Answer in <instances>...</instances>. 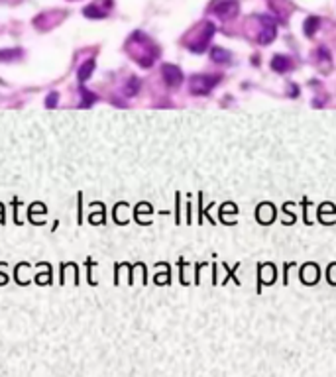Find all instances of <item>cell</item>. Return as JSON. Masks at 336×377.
<instances>
[{
    "mask_svg": "<svg viewBox=\"0 0 336 377\" xmlns=\"http://www.w3.org/2000/svg\"><path fill=\"white\" fill-rule=\"evenodd\" d=\"M220 75H193L189 81V90L197 97H204L220 83Z\"/></svg>",
    "mask_w": 336,
    "mask_h": 377,
    "instance_id": "2",
    "label": "cell"
},
{
    "mask_svg": "<svg viewBox=\"0 0 336 377\" xmlns=\"http://www.w3.org/2000/svg\"><path fill=\"white\" fill-rule=\"evenodd\" d=\"M271 69L277 73H287L293 69V59L287 55H273L271 59Z\"/></svg>",
    "mask_w": 336,
    "mask_h": 377,
    "instance_id": "8",
    "label": "cell"
},
{
    "mask_svg": "<svg viewBox=\"0 0 336 377\" xmlns=\"http://www.w3.org/2000/svg\"><path fill=\"white\" fill-rule=\"evenodd\" d=\"M214 24L213 22H204L201 26V30L197 33V37L189 42V49L193 53H202L207 47H209V42H211V37L214 35Z\"/></svg>",
    "mask_w": 336,
    "mask_h": 377,
    "instance_id": "3",
    "label": "cell"
},
{
    "mask_svg": "<svg viewBox=\"0 0 336 377\" xmlns=\"http://www.w3.org/2000/svg\"><path fill=\"white\" fill-rule=\"evenodd\" d=\"M142 89V81L138 77H130L128 83L124 85V97H136Z\"/></svg>",
    "mask_w": 336,
    "mask_h": 377,
    "instance_id": "11",
    "label": "cell"
},
{
    "mask_svg": "<svg viewBox=\"0 0 336 377\" xmlns=\"http://www.w3.org/2000/svg\"><path fill=\"white\" fill-rule=\"evenodd\" d=\"M57 100H59V95H57V92H49V97L45 99V106H47V108H55Z\"/></svg>",
    "mask_w": 336,
    "mask_h": 377,
    "instance_id": "16",
    "label": "cell"
},
{
    "mask_svg": "<svg viewBox=\"0 0 336 377\" xmlns=\"http://www.w3.org/2000/svg\"><path fill=\"white\" fill-rule=\"evenodd\" d=\"M81 92H83V102H81V106H83V108H87V106H90V104H92V102L97 100V97H95V95H92L90 90L81 89Z\"/></svg>",
    "mask_w": 336,
    "mask_h": 377,
    "instance_id": "15",
    "label": "cell"
},
{
    "mask_svg": "<svg viewBox=\"0 0 336 377\" xmlns=\"http://www.w3.org/2000/svg\"><path fill=\"white\" fill-rule=\"evenodd\" d=\"M319 26H321V18L319 16H309L305 24H303V30H305V35L307 37H313L314 32L319 30Z\"/></svg>",
    "mask_w": 336,
    "mask_h": 377,
    "instance_id": "12",
    "label": "cell"
},
{
    "mask_svg": "<svg viewBox=\"0 0 336 377\" xmlns=\"http://www.w3.org/2000/svg\"><path fill=\"white\" fill-rule=\"evenodd\" d=\"M211 59H213L214 63H228L232 55H230V51H226L224 47H213L211 49Z\"/></svg>",
    "mask_w": 336,
    "mask_h": 377,
    "instance_id": "13",
    "label": "cell"
},
{
    "mask_svg": "<svg viewBox=\"0 0 336 377\" xmlns=\"http://www.w3.org/2000/svg\"><path fill=\"white\" fill-rule=\"evenodd\" d=\"M161 77H163V81H165L167 87L177 89L181 83H183V71H181L177 65L165 63V65H161Z\"/></svg>",
    "mask_w": 336,
    "mask_h": 377,
    "instance_id": "6",
    "label": "cell"
},
{
    "mask_svg": "<svg viewBox=\"0 0 336 377\" xmlns=\"http://www.w3.org/2000/svg\"><path fill=\"white\" fill-rule=\"evenodd\" d=\"M313 59L321 69H323V65L326 67V71L330 69V61H332V59H330V51H328L326 47H316L313 53Z\"/></svg>",
    "mask_w": 336,
    "mask_h": 377,
    "instance_id": "9",
    "label": "cell"
},
{
    "mask_svg": "<svg viewBox=\"0 0 336 377\" xmlns=\"http://www.w3.org/2000/svg\"><path fill=\"white\" fill-rule=\"evenodd\" d=\"M238 10H240L238 0H214L211 4V12L222 20H232L234 16H238Z\"/></svg>",
    "mask_w": 336,
    "mask_h": 377,
    "instance_id": "5",
    "label": "cell"
},
{
    "mask_svg": "<svg viewBox=\"0 0 336 377\" xmlns=\"http://www.w3.org/2000/svg\"><path fill=\"white\" fill-rule=\"evenodd\" d=\"M22 57V49L20 47H10V49H0V63H10L14 59Z\"/></svg>",
    "mask_w": 336,
    "mask_h": 377,
    "instance_id": "14",
    "label": "cell"
},
{
    "mask_svg": "<svg viewBox=\"0 0 336 377\" xmlns=\"http://www.w3.org/2000/svg\"><path fill=\"white\" fill-rule=\"evenodd\" d=\"M258 20H259V24H262L258 42L262 45L271 44V42L277 37V24H275V18L269 16V14H262V16H258Z\"/></svg>",
    "mask_w": 336,
    "mask_h": 377,
    "instance_id": "4",
    "label": "cell"
},
{
    "mask_svg": "<svg viewBox=\"0 0 336 377\" xmlns=\"http://www.w3.org/2000/svg\"><path fill=\"white\" fill-rule=\"evenodd\" d=\"M95 65H97V63H95V59H87L83 65L79 67V71H77L79 83H85V81L90 77V73L95 71Z\"/></svg>",
    "mask_w": 336,
    "mask_h": 377,
    "instance_id": "10",
    "label": "cell"
},
{
    "mask_svg": "<svg viewBox=\"0 0 336 377\" xmlns=\"http://www.w3.org/2000/svg\"><path fill=\"white\" fill-rule=\"evenodd\" d=\"M108 8H112V0H102V2H97V4H89V6H85L83 14H85L87 18H90V20H92V18L102 20V18H106Z\"/></svg>",
    "mask_w": 336,
    "mask_h": 377,
    "instance_id": "7",
    "label": "cell"
},
{
    "mask_svg": "<svg viewBox=\"0 0 336 377\" xmlns=\"http://www.w3.org/2000/svg\"><path fill=\"white\" fill-rule=\"evenodd\" d=\"M128 45H134V47H140V53H134V59L138 61V65L147 69L152 67V63L156 61V57L159 55V49L157 45L147 37L144 32H136L130 40H128Z\"/></svg>",
    "mask_w": 336,
    "mask_h": 377,
    "instance_id": "1",
    "label": "cell"
}]
</instances>
